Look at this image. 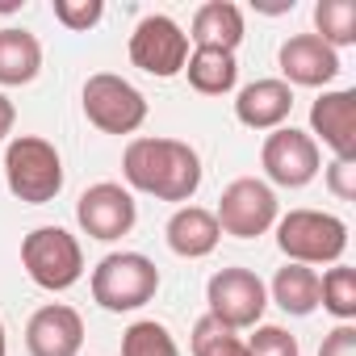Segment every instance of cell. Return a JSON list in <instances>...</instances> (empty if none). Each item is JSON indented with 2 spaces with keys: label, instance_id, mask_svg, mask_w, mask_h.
Masks as SVG:
<instances>
[{
  "label": "cell",
  "instance_id": "1",
  "mask_svg": "<svg viewBox=\"0 0 356 356\" xmlns=\"http://www.w3.org/2000/svg\"><path fill=\"white\" fill-rule=\"evenodd\" d=\"M122 176L155 202H189L202 189V155L181 138H130L122 151Z\"/></svg>",
  "mask_w": 356,
  "mask_h": 356
},
{
  "label": "cell",
  "instance_id": "2",
  "mask_svg": "<svg viewBox=\"0 0 356 356\" xmlns=\"http://www.w3.org/2000/svg\"><path fill=\"white\" fill-rule=\"evenodd\" d=\"M5 185L26 206H47L63 189V159L51 138L17 134L5 147Z\"/></svg>",
  "mask_w": 356,
  "mask_h": 356
},
{
  "label": "cell",
  "instance_id": "3",
  "mask_svg": "<svg viewBox=\"0 0 356 356\" xmlns=\"http://www.w3.org/2000/svg\"><path fill=\"white\" fill-rule=\"evenodd\" d=\"M277 248L289 264H339L348 252V222L327 210H289L277 218Z\"/></svg>",
  "mask_w": 356,
  "mask_h": 356
},
{
  "label": "cell",
  "instance_id": "4",
  "mask_svg": "<svg viewBox=\"0 0 356 356\" xmlns=\"http://www.w3.org/2000/svg\"><path fill=\"white\" fill-rule=\"evenodd\" d=\"M159 289V268L143 252H109L92 268V302L109 314L138 310L155 298Z\"/></svg>",
  "mask_w": 356,
  "mask_h": 356
},
{
  "label": "cell",
  "instance_id": "5",
  "mask_svg": "<svg viewBox=\"0 0 356 356\" xmlns=\"http://www.w3.org/2000/svg\"><path fill=\"white\" fill-rule=\"evenodd\" d=\"M22 268L38 289L63 293L84 277V252L80 239L63 227H38L22 239Z\"/></svg>",
  "mask_w": 356,
  "mask_h": 356
},
{
  "label": "cell",
  "instance_id": "6",
  "mask_svg": "<svg viewBox=\"0 0 356 356\" xmlns=\"http://www.w3.org/2000/svg\"><path fill=\"white\" fill-rule=\"evenodd\" d=\"M80 101H84V118H88L101 134H134V130L147 122V97H143L130 80H122V76H113V72L88 76Z\"/></svg>",
  "mask_w": 356,
  "mask_h": 356
},
{
  "label": "cell",
  "instance_id": "7",
  "mask_svg": "<svg viewBox=\"0 0 356 356\" xmlns=\"http://www.w3.org/2000/svg\"><path fill=\"white\" fill-rule=\"evenodd\" d=\"M130 63L147 76H159V80L181 76L189 63V34L168 13H151L130 34Z\"/></svg>",
  "mask_w": 356,
  "mask_h": 356
},
{
  "label": "cell",
  "instance_id": "8",
  "mask_svg": "<svg viewBox=\"0 0 356 356\" xmlns=\"http://www.w3.org/2000/svg\"><path fill=\"white\" fill-rule=\"evenodd\" d=\"M218 231L235 235V239H260L268 227H277V193L256 181V176H239L231 181L218 197Z\"/></svg>",
  "mask_w": 356,
  "mask_h": 356
},
{
  "label": "cell",
  "instance_id": "9",
  "mask_svg": "<svg viewBox=\"0 0 356 356\" xmlns=\"http://www.w3.org/2000/svg\"><path fill=\"white\" fill-rule=\"evenodd\" d=\"M206 302H210V318L227 323L231 331H243V327H260L268 289L252 268H218L206 285Z\"/></svg>",
  "mask_w": 356,
  "mask_h": 356
},
{
  "label": "cell",
  "instance_id": "10",
  "mask_svg": "<svg viewBox=\"0 0 356 356\" xmlns=\"http://www.w3.org/2000/svg\"><path fill=\"white\" fill-rule=\"evenodd\" d=\"M260 163H264V176L273 185L306 189L318 176V168H323V151H318V143L306 130L281 126V130H268V138L260 147Z\"/></svg>",
  "mask_w": 356,
  "mask_h": 356
},
{
  "label": "cell",
  "instance_id": "11",
  "mask_svg": "<svg viewBox=\"0 0 356 356\" xmlns=\"http://www.w3.org/2000/svg\"><path fill=\"white\" fill-rule=\"evenodd\" d=\"M76 222H80V231H84L88 239L113 243V239H122V235L134 231L138 206H134L130 189H122V185H113V181H101V185H92V189L80 193V202H76Z\"/></svg>",
  "mask_w": 356,
  "mask_h": 356
},
{
  "label": "cell",
  "instance_id": "12",
  "mask_svg": "<svg viewBox=\"0 0 356 356\" xmlns=\"http://www.w3.org/2000/svg\"><path fill=\"white\" fill-rule=\"evenodd\" d=\"M84 348V318L80 310L51 302L30 314L26 323V352L30 356H80Z\"/></svg>",
  "mask_w": 356,
  "mask_h": 356
},
{
  "label": "cell",
  "instance_id": "13",
  "mask_svg": "<svg viewBox=\"0 0 356 356\" xmlns=\"http://www.w3.org/2000/svg\"><path fill=\"white\" fill-rule=\"evenodd\" d=\"M277 63H281V76L285 84L293 88H327L335 76H339V51H331L327 42H318L314 34H293L281 42L277 51Z\"/></svg>",
  "mask_w": 356,
  "mask_h": 356
},
{
  "label": "cell",
  "instance_id": "14",
  "mask_svg": "<svg viewBox=\"0 0 356 356\" xmlns=\"http://www.w3.org/2000/svg\"><path fill=\"white\" fill-rule=\"evenodd\" d=\"M323 138L335 159H356V92L335 88L310 105V138Z\"/></svg>",
  "mask_w": 356,
  "mask_h": 356
},
{
  "label": "cell",
  "instance_id": "15",
  "mask_svg": "<svg viewBox=\"0 0 356 356\" xmlns=\"http://www.w3.org/2000/svg\"><path fill=\"white\" fill-rule=\"evenodd\" d=\"M293 113V88L285 80H252L235 97V118L248 130H281Z\"/></svg>",
  "mask_w": 356,
  "mask_h": 356
},
{
  "label": "cell",
  "instance_id": "16",
  "mask_svg": "<svg viewBox=\"0 0 356 356\" xmlns=\"http://www.w3.org/2000/svg\"><path fill=\"white\" fill-rule=\"evenodd\" d=\"M163 239H168V248H172L176 256H185V260H202V256H210V252L218 248L222 231H218L214 210H202V206H181V210H176V214L168 218Z\"/></svg>",
  "mask_w": 356,
  "mask_h": 356
},
{
  "label": "cell",
  "instance_id": "17",
  "mask_svg": "<svg viewBox=\"0 0 356 356\" xmlns=\"http://www.w3.org/2000/svg\"><path fill=\"white\" fill-rule=\"evenodd\" d=\"M189 42L193 47H214V51H231L243 42V9L231 5V0H206V5L193 13L189 26Z\"/></svg>",
  "mask_w": 356,
  "mask_h": 356
},
{
  "label": "cell",
  "instance_id": "18",
  "mask_svg": "<svg viewBox=\"0 0 356 356\" xmlns=\"http://www.w3.org/2000/svg\"><path fill=\"white\" fill-rule=\"evenodd\" d=\"M38 72H42V42L30 30L5 26L0 30V84L17 88V84L38 80Z\"/></svg>",
  "mask_w": 356,
  "mask_h": 356
},
{
  "label": "cell",
  "instance_id": "19",
  "mask_svg": "<svg viewBox=\"0 0 356 356\" xmlns=\"http://www.w3.org/2000/svg\"><path fill=\"white\" fill-rule=\"evenodd\" d=\"M185 76L193 84V92L202 97H222L235 88L239 80V63L231 51H214V47H193L189 63H185Z\"/></svg>",
  "mask_w": 356,
  "mask_h": 356
},
{
  "label": "cell",
  "instance_id": "20",
  "mask_svg": "<svg viewBox=\"0 0 356 356\" xmlns=\"http://www.w3.org/2000/svg\"><path fill=\"white\" fill-rule=\"evenodd\" d=\"M273 302L293 314V318H306L318 310V273L306 268V264H285L277 268L273 277Z\"/></svg>",
  "mask_w": 356,
  "mask_h": 356
},
{
  "label": "cell",
  "instance_id": "21",
  "mask_svg": "<svg viewBox=\"0 0 356 356\" xmlns=\"http://www.w3.org/2000/svg\"><path fill=\"white\" fill-rule=\"evenodd\" d=\"M314 38L327 42L331 51L356 42V5L352 0H318L314 5Z\"/></svg>",
  "mask_w": 356,
  "mask_h": 356
},
{
  "label": "cell",
  "instance_id": "22",
  "mask_svg": "<svg viewBox=\"0 0 356 356\" xmlns=\"http://www.w3.org/2000/svg\"><path fill=\"white\" fill-rule=\"evenodd\" d=\"M318 306L331 310L339 323H352L356 318V273L348 264H331L318 277Z\"/></svg>",
  "mask_w": 356,
  "mask_h": 356
},
{
  "label": "cell",
  "instance_id": "23",
  "mask_svg": "<svg viewBox=\"0 0 356 356\" xmlns=\"http://www.w3.org/2000/svg\"><path fill=\"white\" fill-rule=\"evenodd\" d=\"M122 356H181L172 331L155 318H138L122 331Z\"/></svg>",
  "mask_w": 356,
  "mask_h": 356
},
{
  "label": "cell",
  "instance_id": "24",
  "mask_svg": "<svg viewBox=\"0 0 356 356\" xmlns=\"http://www.w3.org/2000/svg\"><path fill=\"white\" fill-rule=\"evenodd\" d=\"M193 356H248V343L239 339V331H231L227 323L202 314L193 323Z\"/></svg>",
  "mask_w": 356,
  "mask_h": 356
},
{
  "label": "cell",
  "instance_id": "25",
  "mask_svg": "<svg viewBox=\"0 0 356 356\" xmlns=\"http://www.w3.org/2000/svg\"><path fill=\"white\" fill-rule=\"evenodd\" d=\"M243 343H248V356H302L298 335H289V331L277 327V323L256 327V335H248Z\"/></svg>",
  "mask_w": 356,
  "mask_h": 356
},
{
  "label": "cell",
  "instance_id": "26",
  "mask_svg": "<svg viewBox=\"0 0 356 356\" xmlns=\"http://www.w3.org/2000/svg\"><path fill=\"white\" fill-rule=\"evenodd\" d=\"M101 17H105L101 0H55V22L72 34H84V30L101 26Z\"/></svg>",
  "mask_w": 356,
  "mask_h": 356
},
{
  "label": "cell",
  "instance_id": "27",
  "mask_svg": "<svg viewBox=\"0 0 356 356\" xmlns=\"http://www.w3.org/2000/svg\"><path fill=\"white\" fill-rule=\"evenodd\" d=\"M327 189L339 202H356V159H331L327 163Z\"/></svg>",
  "mask_w": 356,
  "mask_h": 356
},
{
  "label": "cell",
  "instance_id": "28",
  "mask_svg": "<svg viewBox=\"0 0 356 356\" xmlns=\"http://www.w3.org/2000/svg\"><path fill=\"white\" fill-rule=\"evenodd\" d=\"M318 356H356V327H352V323H335V327L323 335Z\"/></svg>",
  "mask_w": 356,
  "mask_h": 356
},
{
  "label": "cell",
  "instance_id": "29",
  "mask_svg": "<svg viewBox=\"0 0 356 356\" xmlns=\"http://www.w3.org/2000/svg\"><path fill=\"white\" fill-rule=\"evenodd\" d=\"M13 122H17V109H13V101L5 92H0V143L13 134Z\"/></svg>",
  "mask_w": 356,
  "mask_h": 356
},
{
  "label": "cell",
  "instance_id": "30",
  "mask_svg": "<svg viewBox=\"0 0 356 356\" xmlns=\"http://www.w3.org/2000/svg\"><path fill=\"white\" fill-rule=\"evenodd\" d=\"M0 356H9V335H5V318H0Z\"/></svg>",
  "mask_w": 356,
  "mask_h": 356
},
{
  "label": "cell",
  "instance_id": "31",
  "mask_svg": "<svg viewBox=\"0 0 356 356\" xmlns=\"http://www.w3.org/2000/svg\"><path fill=\"white\" fill-rule=\"evenodd\" d=\"M17 9V0H0V13H13Z\"/></svg>",
  "mask_w": 356,
  "mask_h": 356
}]
</instances>
